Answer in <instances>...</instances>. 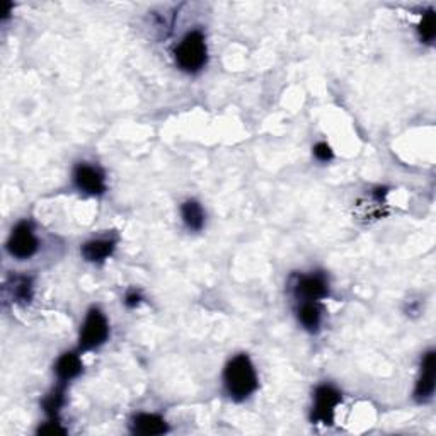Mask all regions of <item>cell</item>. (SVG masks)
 I'll return each mask as SVG.
<instances>
[{"label": "cell", "instance_id": "cell-1", "mask_svg": "<svg viewBox=\"0 0 436 436\" xmlns=\"http://www.w3.org/2000/svg\"><path fill=\"white\" fill-rule=\"evenodd\" d=\"M225 387L234 399L249 397L257 389L256 370L251 360L246 355H239L225 368Z\"/></svg>", "mask_w": 436, "mask_h": 436}, {"label": "cell", "instance_id": "cell-2", "mask_svg": "<svg viewBox=\"0 0 436 436\" xmlns=\"http://www.w3.org/2000/svg\"><path fill=\"white\" fill-rule=\"evenodd\" d=\"M176 60L186 72H198L206 62V43L199 31H191L176 48Z\"/></svg>", "mask_w": 436, "mask_h": 436}, {"label": "cell", "instance_id": "cell-3", "mask_svg": "<svg viewBox=\"0 0 436 436\" xmlns=\"http://www.w3.org/2000/svg\"><path fill=\"white\" fill-rule=\"evenodd\" d=\"M109 326L101 310L92 309L85 317V323L80 331V348L94 349L108 339Z\"/></svg>", "mask_w": 436, "mask_h": 436}, {"label": "cell", "instance_id": "cell-4", "mask_svg": "<svg viewBox=\"0 0 436 436\" xmlns=\"http://www.w3.org/2000/svg\"><path fill=\"white\" fill-rule=\"evenodd\" d=\"M7 248H9L10 254L19 257V259H28L38 251V239L28 221H21L14 228L9 242H7Z\"/></svg>", "mask_w": 436, "mask_h": 436}, {"label": "cell", "instance_id": "cell-5", "mask_svg": "<svg viewBox=\"0 0 436 436\" xmlns=\"http://www.w3.org/2000/svg\"><path fill=\"white\" fill-rule=\"evenodd\" d=\"M341 402V394L331 385H323L316 391V406H314L312 417L323 424H332L334 411Z\"/></svg>", "mask_w": 436, "mask_h": 436}, {"label": "cell", "instance_id": "cell-6", "mask_svg": "<svg viewBox=\"0 0 436 436\" xmlns=\"http://www.w3.org/2000/svg\"><path fill=\"white\" fill-rule=\"evenodd\" d=\"M74 179L77 188L89 193V195H102L106 191V181L101 171L92 166H87V164L77 166Z\"/></svg>", "mask_w": 436, "mask_h": 436}, {"label": "cell", "instance_id": "cell-7", "mask_svg": "<svg viewBox=\"0 0 436 436\" xmlns=\"http://www.w3.org/2000/svg\"><path fill=\"white\" fill-rule=\"evenodd\" d=\"M295 295L303 302H317L327 295V281L323 274H310L298 278L295 285Z\"/></svg>", "mask_w": 436, "mask_h": 436}, {"label": "cell", "instance_id": "cell-8", "mask_svg": "<svg viewBox=\"0 0 436 436\" xmlns=\"http://www.w3.org/2000/svg\"><path fill=\"white\" fill-rule=\"evenodd\" d=\"M435 378H436V356L433 351L426 353L423 360V373L416 385V399L428 400L435 392Z\"/></svg>", "mask_w": 436, "mask_h": 436}, {"label": "cell", "instance_id": "cell-9", "mask_svg": "<svg viewBox=\"0 0 436 436\" xmlns=\"http://www.w3.org/2000/svg\"><path fill=\"white\" fill-rule=\"evenodd\" d=\"M133 431L144 436L162 435L167 431V424L162 417L155 414H138L133 419Z\"/></svg>", "mask_w": 436, "mask_h": 436}, {"label": "cell", "instance_id": "cell-10", "mask_svg": "<svg viewBox=\"0 0 436 436\" xmlns=\"http://www.w3.org/2000/svg\"><path fill=\"white\" fill-rule=\"evenodd\" d=\"M56 377L62 382H69L72 378L77 377L82 371V362L77 355L74 353H65L58 358V362L55 364Z\"/></svg>", "mask_w": 436, "mask_h": 436}, {"label": "cell", "instance_id": "cell-11", "mask_svg": "<svg viewBox=\"0 0 436 436\" xmlns=\"http://www.w3.org/2000/svg\"><path fill=\"white\" fill-rule=\"evenodd\" d=\"M114 251V242L113 241H91L87 244H84L82 248V256L87 261H92V263H99V261L106 259V257L111 256V252Z\"/></svg>", "mask_w": 436, "mask_h": 436}, {"label": "cell", "instance_id": "cell-12", "mask_svg": "<svg viewBox=\"0 0 436 436\" xmlns=\"http://www.w3.org/2000/svg\"><path fill=\"white\" fill-rule=\"evenodd\" d=\"M184 224L188 225L191 230H201L203 224H205V212H203L201 205L198 201H186L181 208Z\"/></svg>", "mask_w": 436, "mask_h": 436}, {"label": "cell", "instance_id": "cell-13", "mask_svg": "<svg viewBox=\"0 0 436 436\" xmlns=\"http://www.w3.org/2000/svg\"><path fill=\"white\" fill-rule=\"evenodd\" d=\"M298 319L303 327L309 331H316L320 324V309L317 302H303L298 310Z\"/></svg>", "mask_w": 436, "mask_h": 436}, {"label": "cell", "instance_id": "cell-14", "mask_svg": "<svg viewBox=\"0 0 436 436\" xmlns=\"http://www.w3.org/2000/svg\"><path fill=\"white\" fill-rule=\"evenodd\" d=\"M419 34L424 41H433L436 34V16L433 9L426 10V12L423 14V19H421L419 24Z\"/></svg>", "mask_w": 436, "mask_h": 436}, {"label": "cell", "instance_id": "cell-15", "mask_svg": "<svg viewBox=\"0 0 436 436\" xmlns=\"http://www.w3.org/2000/svg\"><path fill=\"white\" fill-rule=\"evenodd\" d=\"M62 404H63V389H56V391H53L52 394L45 399L43 406H45V411L50 414V416H55V414L60 411V407H62Z\"/></svg>", "mask_w": 436, "mask_h": 436}, {"label": "cell", "instance_id": "cell-16", "mask_svg": "<svg viewBox=\"0 0 436 436\" xmlns=\"http://www.w3.org/2000/svg\"><path fill=\"white\" fill-rule=\"evenodd\" d=\"M14 296L17 300H24V302H30L31 298V281L28 278H17L14 281V288H12Z\"/></svg>", "mask_w": 436, "mask_h": 436}, {"label": "cell", "instance_id": "cell-17", "mask_svg": "<svg viewBox=\"0 0 436 436\" xmlns=\"http://www.w3.org/2000/svg\"><path fill=\"white\" fill-rule=\"evenodd\" d=\"M314 155H316L319 160H323V162H327V160L332 159L331 146H329L327 144H317L316 146H314Z\"/></svg>", "mask_w": 436, "mask_h": 436}, {"label": "cell", "instance_id": "cell-18", "mask_svg": "<svg viewBox=\"0 0 436 436\" xmlns=\"http://www.w3.org/2000/svg\"><path fill=\"white\" fill-rule=\"evenodd\" d=\"M39 435H65V430L58 423H48L43 428H39Z\"/></svg>", "mask_w": 436, "mask_h": 436}, {"label": "cell", "instance_id": "cell-19", "mask_svg": "<svg viewBox=\"0 0 436 436\" xmlns=\"http://www.w3.org/2000/svg\"><path fill=\"white\" fill-rule=\"evenodd\" d=\"M140 300H142V296L138 295L137 292H131V293H128V295H127V300H124V303H127L128 307H137L138 303H140Z\"/></svg>", "mask_w": 436, "mask_h": 436}]
</instances>
